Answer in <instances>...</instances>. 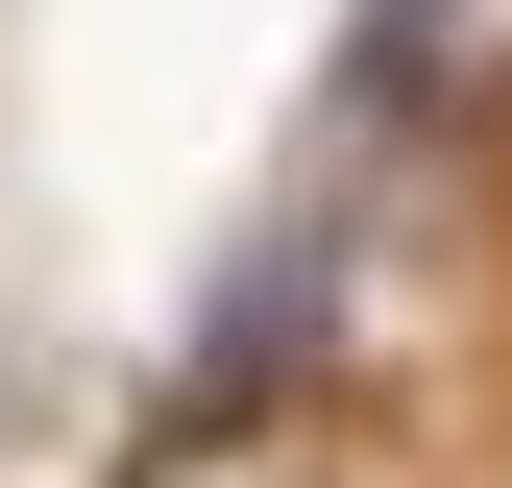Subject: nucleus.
Here are the masks:
<instances>
[{"label": "nucleus", "mask_w": 512, "mask_h": 488, "mask_svg": "<svg viewBox=\"0 0 512 488\" xmlns=\"http://www.w3.org/2000/svg\"><path fill=\"white\" fill-rule=\"evenodd\" d=\"M147 488H293V464H244V440H171V464H147Z\"/></svg>", "instance_id": "obj_1"}]
</instances>
